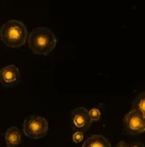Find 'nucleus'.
Masks as SVG:
<instances>
[{
  "mask_svg": "<svg viewBox=\"0 0 145 147\" xmlns=\"http://www.w3.org/2000/svg\"><path fill=\"white\" fill-rule=\"evenodd\" d=\"M27 41L30 49L37 55H47L53 51L57 44L55 33L46 27H37L33 29Z\"/></svg>",
  "mask_w": 145,
  "mask_h": 147,
  "instance_id": "1",
  "label": "nucleus"
},
{
  "mask_svg": "<svg viewBox=\"0 0 145 147\" xmlns=\"http://www.w3.org/2000/svg\"><path fill=\"white\" fill-rule=\"evenodd\" d=\"M0 38L9 47H20L28 39L27 28L24 23L16 20L5 22L0 29Z\"/></svg>",
  "mask_w": 145,
  "mask_h": 147,
  "instance_id": "2",
  "label": "nucleus"
},
{
  "mask_svg": "<svg viewBox=\"0 0 145 147\" xmlns=\"http://www.w3.org/2000/svg\"><path fill=\"white\" fill-rule=\"evenodd\" d=\"M48 131V123L44 117L30 116L24 121V133L32 140L44 138Z\"/></svg>",
  "mask_w": 145,
  "mask_h": 147,
  "instance_id": "3",
  "label": "nucleus"
},
{
  "mask_svg": "<svg viewBox=\"0 0 145 147\" xmlns=\"http://www.w3.org/2000/svg\"><path fill=\"white\" fill-rule=\"evenodd\" d=\"M123 125H124V130L127 135L133 136V135L141 134L145 131L144 115H142L140 112L132 109L125 115Z\"/></svg>",
  "mask_w": 145,
  "mask_h": 147,
  "instance_id": "4",
  "label": "nucleus"
},
{
  "mask_svg": "<svg viewBox=\"0 0 145 147\" xmlns=\"http://www.w3.org/2000/svg\"><path fill=\"white\" fill-rule=\"evenodd\" d=\"M92 123L89 110L85 107H77L72 112V128L74 131L86 132Z\"/></svg>",
  "mask_w": 145,
  "mask_h": 147,
  "instance_id": "5",
  "label": "nucleus"
},
{
  "mask_svg": "<svg viewBox=\"0 0 145 147\" xmlns=\"http://www.w3.org/2000/svg\"><path fill=\"white\" fill-rule=\"evenodd\" d=\"M20 81L19 70L16 65H10L0 71V84L4 87H13Z\"/></svg>",
  "mask_w": 145,
  "mask_h": 147,
  "instance_id": "6",
  "label": "nucleus"
},
{
  "mask_svg": "<svg viewBox=\"0 0 145 147\" xmlns=\"http://www.w3.org/2000/svg\"><path fill=\"white\" fill-rule=\"evenodd\" d=\"M82 147H111L109 140L101 134H94L84 139Z\"/></svg>",
  "mask_w": 145,
  "mask_h": 147,
  "instance_id": "7",
  "label": "nucleus"
},
{
  "mask_svg": "<svg viewBox=\"0 0 145 147\" xmlns=\"http://www.w3.org/2000/svg\"><path fill=\"white\" fill-rule=\"evenodd\" d=\"M4 140H5V145L8 147L18 146L20 144V141H21V135H20L19 129L17 127H10L5 131Z\"/></svg>",
  "mask_w": 145,
  "mask_h": 147,
  "instance_id": "8",
  "label": "nucleus"
},
{
  "mask_svg": "<svg viewBox=\"0 0 145 147\" xmlns=\"http://www.w3.org/2000/svg\"><path fill=\"white\" fill-rule=\"evenodd\" d=\"M133 110H137L138 112H140L142 115L145 116V94L144 92H142L139 97L133 102Z\"/></svg>",
  "mask_w": 145,
  "mask_h": 147,
  "instance_id": "9",
  "label": "nucleus"
},
{
  "mask_svg": "<svg viewBox=\"0 0 145 147\" xmlns=\"http://www.w3.org/2000/svg\"><path fill=\"white\" fill-rule=\"evenodd\" d=\"M89 115L92 121H98L101 118V112L97 107H92L91 110H89Z\"/></svg>",
  "mask_w": 145,
  "mask_h": 147,
  "instance_id": "10",
  "label": "nucleus"
},
{
  "mask_svg": "<svg viewBox=\"0 0 145 147\" xmlns=\"http://www.w3.org/2000/svg\"><path fill=\"white\" fill-rule=\"evenodd\" d=\"M72 140L74 143L79 144L82 143L84 141V132H80V131H75L72 135Z\"/></svg>",
  "mask_w": 145,
  "mask_h": 147,
  "instance_id": "11",
  "label": "nucleus"
},
{
  "mask_svg": "<svg viewBox=\"0 0 145 147\" xmlns=\"http://www.w3.org/2000/svg\"><path fill=\"white\" fill-rule=\"evenodd\" d=\"M117 147H127V146H126V144L124 142H121L120 144H117Z\"/></svg>",
  "mask_w": 145,
  "mask_h": 147,
  "instance_id": "12",
  "label": "nucleus"
},
{
  "mask_svg": "<svg viewBox=\"0 0 145 147\" xmlns=\"http://www.w3.org/2000/svg\"><path fill=\"white\" fill-rule=\"evenodd\" d=\"M130 147H144L142 144H134V145H132V146H130Z\"/></svg>",
  "mask_w": 145,
  "mask_h": 147,
  "instance_id": "13",
  "label": "nucleus"
}]
</instances>
